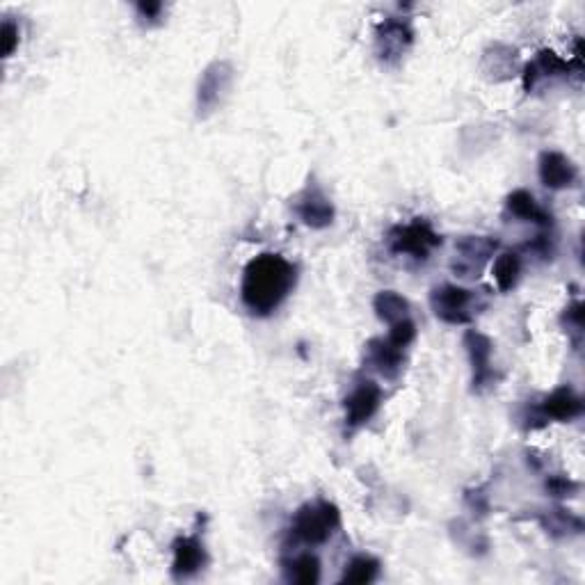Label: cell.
Listing matches in <instances>:
<instances>
[{
  "label": "cell",
  "instance_id": "cell-4",
  "mask_svg": "<svg viewBox=\"0 0 585 585\" xmlns=\"http://www.w3.org/2000/svg\"><path fill=\"white\" fill-rule=\"evenodd\" d=\"M480 307L483 304L478 302L476 291H469V288L444 284L430 291V309L435 311L439 320H444L448 325L471 323Z\"/></svg>",
  "mask_w": 585,
  "mask_h": 585
},
{
  "label": "cell",
  "instance_id": "cell-1",
  "mask_svg": "<svg viewBox=\"0 0 585 585\" xmlns=\"http://www.w3.org/2000/svg\"><path fill=\"white\" fill-rule=\"evenodd\" d=\"M298 272L282 254L263 252L247 263L240 284V300L254 316H270L282 307L295 288Z\"/></svg>",
  "mask_w": 585,
  "mask_h": 585
},
{
  "label": "cell",
  "instance_id": "cell-5",
  "mask_svg": "<svg viewBox=\"0 0 585 585\" xmlns=\"http://www.w3.org/2000/svg\"><path fill=\"white\" fill-rule=\"evenodd\" d=\"M414 42V28L405 16H387L375 28V48L382 62L398 64Z\"/></svg>",
  "mask_w": 585,
  "mask_h": 585
},
{
  "label": "cell",
  "instance_id": "cell-8",
  "mask_svg": "<svg viewBox=\"0 0 585 585\" xmlns=\"http://www.w3.org/2000/svg\"><path fill=\"white\" fill-rule=\"evenodd\" d=\"M499 250V240L490 236H464L455 245L453 272L458 277H478L485 261Z\"/></svg>",
  "mask_w": 585,
  "mask_h": 585
},
{
  "label": "cell",
  "instance_id": "cell-12",
  "mask_svg": "<svg viewBox=\"0 0 585 585\" xmlns=\"http://www.w3.org/2000/svg\"><path fill=\"white\" fill-rule=\"evenodd\" d=\"M295 213L311 229H327L334 222V206L318 186L304 188L295 199Z\"/></svg>",
  "mask_w": 585,
  "mask_h": 585
},
{
  "label": "cell",
  "instance_id": "cell-22",
  "mask_svg": "<svg viewBox=\"0 0 585 585\" xmlns=\"http://www.w3.org/2000/svg\"><path fill=\"white\" fill-rule=\"evenodd\" d=\"M387 339L391 343H396L398 348H405V350L410 348L412 343H414V339H416V325H414V320L412 318L398 320V323L391 325Z\"/></svg>",
  "mask_w": 585,
  "mask_h": 585
},
{
  "label": "cell",
  "instance_id": "cell-24",
  "mask_svg": "<svg viewBox=\"0 0 585 585\" xmlns=\"http://www.w3.org/2000/svg\"><path fill=\"white\" fill-rule=\"evenodd\" d=\"M579 490V485L570 480L567 476H551L547 480V492L551 496H556V499H565V496H574V492Z\"/></svg>",
  "mask_w": 585,
  "mask_h": 585
},
{
  "label": "cell",
  "instance_id": "cell-15",
  "mask_svg": "<svg viewBox=\"0 0 585 585\" xmlns=\"http://www.w3.org/2000/svg\"><path fill=\"white\" fill-rule=\"evenodd\" d=\"M540 181L551 190H563L572 188L576 179H579V172H576V165L570 158L560 151H544L540 156Z\"/></svg>",
  "mask_w": 585,
  "mask_h": 585
},
{
  "label": "cell",
  "instance_id": "cell-10",
  "mask_svg": "<svg viewBox=\"0 0 585 585\" xmlns=\"http://www.w3.org/2000/svg\"><path fill=\"white\" fill-rule=\"evenodd\" d=\"M572 67L581 74V69H583V64H581V39L576 42V51H574V60L572 62H565L563 58H558L554 51H547V48H544V51H540L538 58L526 64V69H524V90L526 92L535 90L540 80H544V78L567 76L572 71Z\"/></svg>",
  "mask_w": 585,
  "mask_h": 585
},
{
  "label": "cell",
  "instance_id": "cell-14",
  "mask_svg": "<svg viewBox=\"0 0 585 585\" xmlns=\"http://www.w3.org/2000/svg\"><path fill=\"white\" fill-rule=\"evenodd\" d=\"M172 551V576L176 581H188L206 567V549L199 538H176Z\"/></svg>",
  "mask_w": 585,
  "mask_h": 585
},
{
  "label": "cell",
  "instance_id": "cell-23",
  "mask_svg": "<svg viewBox=\"0 0 585 585\" xmlns=\"http://www.w3.org/2000/svg\"><path fill=\"white\" fill-rule=\"evenodd\" d=\"M0 44H3V58H10L19 46V26L12 19L3 21V30H0Z\"/></svg>",
  "mask_w": 585,
  "mask_h": 585
},
{
  "label": "cell",
  "instance_id": "cell-16",
  "mask_svg": "<svg viewBox=\"0 0 585 585\" xmlns=\"http://www.w3.org/2000/svg\"><path fill=\"white\" fill-rule=\"evenodd\" d=\"M508 211L524 222H535L540 227H551V215L538 206L535 197L526 190H515L508 197Z\"/></svg>",
  "mask_w": 585,
  "mask_h": 585
},
{
  "label": "cell",
  "instance_id": "cell-21",
  "mask_svg": "<svg viewBox=\"0 0 585 585\" xmlns=\"http://www.w3.org/2000/svg\"><path fill=\"white\" fill-rule=\"evenodd\" d=\"M380 576V560L373 556H355L346 565V572L341 576V583L368 585Z\"/></svg>",
  "mask_w": 585,
  "mask_h": 585
},
{
  "label": "cell",
  "instance_id": "cell-13",
  "mask_svg": "<svg viewBox=\"0 0 585 585\" xmlns=\"http://www.w3.org/2000/svg\"><path fill=\"white\" fill-rule=\"evenodd\" d=\"M366 366L380 373L382 378L396 380L405 364V348H398L389 339H371L366 343Z\"/></svg>",
  "mask_w": 585,
  "mask_h": 585
},
{
  "label": "cell",
  "instance_id": "cell-19",
  "mask_svg": "<svg viewBox=\"0 0 585 585\" xmlns=\"http://www.w3.org/2000/svg\"><path fill=\"white\" fill-rule=\"evenodd\" d=\"M522 277V259L517 252H503L494 261V282L501 293H508Z\"/></svg>",
  "mask_w": 585,
  "mask_h": 585
},
{
  "label": "cell",
  "instance_id": "cell-9",
  "mask_svg": "<svg viewBox=\"0 0 585 585\" xmlns=\"http://www.w3.org/2000/svg\"><path fill=\"white\" fill-rule=\"evenodd\" d=\"M382 405V389L373 380L357 382V387L350 391L343 400V410H346V426L350 430L362 428L378 414Z\"/></svg>",
  "mask_w": 585,
  "mask_h": 585
},
{
  "label": "cell",
  "instance_id": "cell-20",
  "mask_svg": "<svg viewBox=\"0 0 585 585\" xmlns=\"http://www.w3.org/2000/svg\"><path fill=\"white\" fill-rule=\"evenodd\" d=\"M286 581L298 585H316L320 581V560L314 554H302L295 560H284Z\"/></svg>",
  "mask_w": 585,
  "mask_h": 585
},
{
  "label": "cell",
  "instance_id": "cell-6",
  "mask_svg": "<svg viewBox=\"0 0 585 585\" xmlns=\"http://www.w3.org/2000/svg\"><path fill=\"white\" fill-rule=\"evenodd\" d=\"M234 83V67L227 60H215L204 69L197 83V115L208 117L218 110L224 96Z\"/></svg>",
  "mask_w": 585,
  "mask_h": 585
},
{
  "label": "cell",
  "instance_id": "cell-3",
  "mask_svg": "<svg viewBox=\"0 0 585 585\" xmlns=\"http://www.w3.org/2000/svg\"><path fill=\"white\" fill-rule=\"evenodd\" d=\"M444 238L432 229L428 220L416 218L410 224H398L389 231L387 245L391 254L396 256H410L414 261H428L430 254L442 247Z\"/></svg>",
  "mask_w": 585,
  "mask_h": 585
},
{
  "label": "cell",
  "instance_id": "cell-2",
  "mask_svg": "<svg viewBox=\"0 0 585 585\" xmlns=\"http://www.w3.org/2000/svg\"><path fill=\"white\" fill-rule=\"evenodd\" d=\"M341 526V512L330 501L304 503L295 512L291 533L304 544H325L332 533Z\"/></svg>",
  "mask_w": 585,
  "mask_h": 585
},
{
  "label": "cell",
  "instance_id": "cell-18",
  "mask_svg": "<svg viewBox=\"0 0 585 585\" xmlns=\"http://www.w3.org/2000/svg\"><path fill=\"white\" fill-rule=\"evenodd\" d=\"M540 524L544 531L554 535V538H567V535H579L583 531L581 517H576L563 508L544 512V515H540Z\"/></svg>",
  "mask_w": 585,
  "mask_h": 585
},
{
  "label": "cell",
  "instance_id": "cell-17",
  "mask_svg": "<svg viewBox=\"0 0 585 585\" xmlns=\"http://www.w3.org/2000/svg\"><path fill=\"white\" fill-rule=\"evenodd\" d=\"M373 309L382 323L394 325L398 320L410 318V302L396 291H380L373 300Z\"/></svg>",
  "mask_w": 585,
  "mask_h": 585
},
{
  "label": "cell",
  "instance_id": "cell-25",
  "mask_svg": "<svg viewBox=\"0 0 585 585\" xmlns=\"http://www.w3.org/2000/svg\"><path fill=\"white\" fill-rule=\"evenodd\" d=\"M135 10L142 16L147 23H156L160 19V14H163V3H156V0H147V3H138L135 5Z\"/></svg>",
  "mask_w": 585,
  "mask_h": 585
},
{
  "label": "cell",
  "instance_id": "cell-11",
  "mask_svg": "<svg viewBox=\"0 0 585 585\" xmlns=\"http://www.w3.org/2000/svg\"><path fill=\"white\" fill-rule=\"evenodd\" d=\"M583 414V400L572 387H558L533 410V421L542 428L547 421H572Z\"/></svg>",
  "mask_w": 585,
  "mask_h": 585
},
{
  "label": "cell",
  "instance_id": "cell-7",
  "mask_svg": "<svg viewBox=\"0 0 585 585\" xmlns=\"http://www.w3.org/2000/svg\"><path fill=\"white\" fill-rule=\"evenodd\" d=\"M464 348H467L471 368H474V378H471V389L474 394H483L496 382V373L492 368V352L494 343L490 336H485L478 330H467L464 332Z\"/></svg>",
  "mask_w": 585,
  "mask_h": 585
},
{
  "label": "cell",
  "instance_id": "cell-26",
  "mask_svg": "<svg viewBox=\"0 0 585 585\" xmlns=\"http://www.w3.org/2000/svg\"><path fill=\"white\" fill-rule=\"evenodd\" d=\"M467 506L471 510H476L478 515H487V510H490V503H487V494H483V490L467 492Z\"/></svg>",
  "mask_w": 585,
  "mask_h": 585
}]
</instances>
